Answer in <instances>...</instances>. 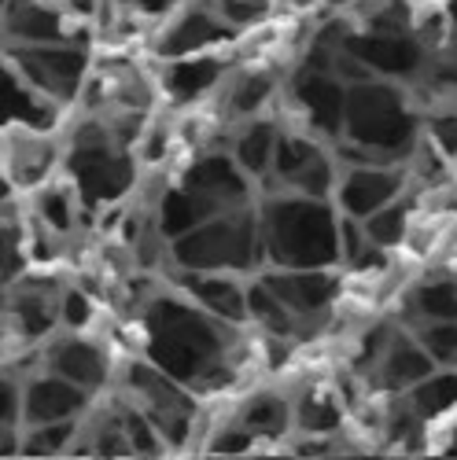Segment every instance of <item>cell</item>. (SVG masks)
Returning a JSON list of instances; mask_svg holds the SVG:
<instances>
[{"instance_id":"6","label":"cell","mask_w":457,"mask_h":460,"mask_svg":"<svg viewBox=\"0 0 457 460\" xmlns=\"http://www.w3.org/2000/svg\"><path fill=\"white\" fill-rule=\"evenodd\" d=\"M343 129H347L351 144L372 151V155H384L413 137V119L388 85L358 82L343 96Z\"/></svg>"},{"instance_id":"20","label":"cell","mask_w":457,"mask_h":460,"mask_svg":"<svg viewBox=\"0 0 457 460\" xmlns=\"http://www.w3.org/2000/svg\"><path fill=\"white\" fill-rule=\"evenodd\" d=\"M221 78H225V63H221L218 56L196 52V56H177V59H170V66H166V74H163V89H166L174 100H196V96H203L207 89H214Z\"/></svg>"},{"instance_id":"13","label":"cell","mask_w":457,"mask_h":460,"mask_svg":"<svg viewBox=\"0 0 457 460\" xmlns=\"http://www.w3.org/2000/svg\"><path fill=\"white\" fill-rule=\"evenodd\" d=\"M225 41H233V26L221 22L211 8H188L166 22L156 49L163 59H177V56L207 52V49L225 45Z\"/></svg>"},{"instance_id":"30","label":"cell","mask_w":457,"mask_h":460,"mask_svg":"<svg viewBox=\"0 0 457 460\" xmlns=\"http://www.w3.org/2000/svg\"><path fill=\"white\" fill-rule=\"evenodd\" d=\"M362 233H365V240L376 243V247H395V243H402V236H406V210H402L395 199L384 203L380 210L365 214Z\"/></svg>"},{"instance_id":"10","label":"cell","mask_w":457,"mask_h":460,"mask_svg":"<svg viewBox=\"0 0 457 460\" xmlns=\"http://www.w3.org/2000/svg\"><path fill=\"white\" fill-rule=\"evenodd\" d=\"M89 391L74 387L70 379L37 368V376H22V402H19V428L56 424V420H78L89 409Z\"/></svg>"},{"instance_id":"23","label":"cell","mask_w":457,"mask_h":460,"mask_svg":"<svg viewBox=\"0 0 457 460\" xmlns=\"http://www.w3.org/2000/svg\"><path fill=\"white\" fill-rule=\"evenodd\" d=\"M237 424L251 435V438H270V435H284L291 424V402L277 391H258L244 402Z\"/></svg>"},{"instance_id":"35","label":"cell","mask_w":457,"mask_h":460,"mask_svg":"<svg viewBox=\"0 0 457 460\" xmlns=\"http://www.w3.org/2000/svg\"><path fill=\"white\" fill-rule=\"evenodd\" d=\"M221 22H228L233 30L240 26H255L265 19V12H270V0H211L207 4Z\"/></svg>"},{"instance_id":"33","label":"cell","mask_w":457,"mask_h":460,"mask_svg":"<svg viewBox=\"0 0 457 460\" xmlns=\"http://www.w3.org/2000/svg\"><path fill=\"white\" fill-rule=\"evenodd\" d=\"M421 347L435 365L457 368V321H425Z\"/></svg>"},{"instance_id":"44","label":"cell","mask_w":457,"mask_h":460,"mask_svg":"<svg viewBox=\"0 0 457 460\" xmlns=\"http://www.w3.org/2000/svg\"><path fill=\"white\" fill-rule=\"evenodd\" d=\"M450 15H453V26H457V0H453V4H450Z\"/></svg>"},{"instance_id":"39","label":"cell","mask_w":457,"mask_h":460,"mask_svg":"<svg viewBox=\"0 0 457 460\" xmlns=\"http://www.w3.org/2000/svg\"><path fill=\"white\" fill-rule=\"evenodd\" d=\"M244 449H255V438L237 424V428H225L214 442H211V453H244Z\"/></svg>"},{"instance_id":"36","label":"cell","mask_w":457,"mask_h":460,"mask_svg":"<svg viewBox=\"0 0 457 460\" xmlns=\"http://www.w3.org/2000/svg\"><path fill=\"white\" fill-rule=\"evenodd\" d=\"M93 321V302L82 288H63L59 291V324L67 332H82Z\"/></svg>"},{"instance_id":"38","label":"cell","mask_w":457,"mask_h":460,"mask_svg":"<svg viewBox=\"0 0 457 460\" xmlns=\"http://www.w3.org/2000/svg\"><path fill=\"white\" fill-rule=\"evenodd\" d=\"M432 144L446 159L457 155V111H446V114H435L432 119Z\"/></svg>"},{"instance_id":"25","label":"cell","mask_w":457,"mask_h":460,"mask_svg":"<svg viewBox=\"0 0 457 460\" xmlns=\"http://www.w3.org/2000/svg\"><path fill=\"white\" fill-rule=\"evenodd\" d=\"M247 321H255V324H262L270 335H295V328H299V321H295V314L288 310V305L265 288L262 280L258 284H251L247 288Z\"/></svg>"},{"instance_id":"9","label":"cell","mask_w":457,"mask_h":460,"mask_svg":"<svg viewBox=\"0 0 457 460\" xmlns=\"http://www.w3.org/2000/svg\"><path fill=\"white\" fill-rule=\"evenodd\" d=\"M63 159V147L56 144L52 129L15 122L0 129V170L8 173L15 191H37L52 181Z\"/></svg>"},{"instance_id":"14","label":"cell","mask_w":457,"mask_h":460,"mask_svg":"<svg viewBox=\"0 0 457 460\" xmlns=\"http://www.w3.org/2000/svg\"><path fill=\"white\" fill-rule=\"evenodd\" d=\"M258 280L288 305L295 321L325 314L328 302L336 298V280L325 270H273V273H262Z\"/></svg>"},{"instance_id":"3","label":"cell","mask_w":457,"mask_h":460,"mask_svg":"<svg viewBox=\"0 0 457 460\" xmlns=\"http://www.w3.org/2000/svg\"><path fill=\"white\" fill-rule=\"evenodd\" d=\"M59 166H67L70 188L85 207H111L137 184V159L130 144L103 119H85L74 126Z\"/></svg>"},{"instance_id":"45","label":"cell","mask_w":457,"mask_h":460,"mask_svg":"<svg viewBox=\"0 0 457 460\" xmlns=\"http://www.w3.org/2000/svg\"><path fill=\"white\" fill-rule=\"evenodd\" d=\"M4 8H8V0H0V15H4Z\"/></svg>"},{"instance_id":"26","label":"cell","mask_w":457,"mask_h":460,"mask_svg":"<svg viewBox=\"0 0 457 460\" xmlns=\"http://www.w3.org/2000/svg\"><path fill=\"white\" fill-rule=\"evenodd\" d=\"M409 391H413L409 405L421 420L443 416V412H450L457 405V372H432L421 383H413Z\"/></svg>"},{"instance_id":"29","label":"cell","mask_w":457,"mask_h":460,"mask_svg":"<svg viewBox=\"0 0 457 460\" xmlns=\"http://www.w3.org/2000/svg\"><path fill=\"white\" fill-rule=\"evenodd\" d=\"M291 424L302 431V435H332L339 431L343 424V412L336 402L321 398V394H307L295 409H291Z\"/></svg>"},{"instance_id":"19","label":"cell","mask_w":457,"mask_h":460,"mask_svg":"<svg viewBox=\"0 0 457 460\" xmlns=\"http://www.w3.org/2000/svg\"><path fill=\"white\" fill-rule=\"evenodd\" d=\"M399 173L380 170V166H351L339 184V203L351 217H365L395 199Z\"/></svg>"},{"instance_id":"16","label":"cell","mask_w":457,"mask_h":460,"mask_svg":"<svg viewBox=\"0 0 457 460\" xmlns=\"http://www.w3.org/2000/svg\"><path fill=\"white\" fill-rule=\"evenodd\" d=\"M343 49L358 56L372 74H409L421 66V49L402 33H343Z\"/></svg>"},{"instance_id":"40","label":"cell","mask_w":457,"mask_h":460,"mask_svg":"<svg viewBox=\"0 0 457 460\" xmlns=\"http://www.w3.org/2000/svg\"><path fill=\"white\" fill-rule=\"evenodd\" d=\"M421 173L425 177H439L443 173V159H439V151H435V144L432 140H421Z\"/></svg>"},{"instance_id":"7","label":"cell","mask_w":457,"mask_h":460,"mask_svg":"<svg viewBox=\"0 0 457 460\" xmlns=\"http://www.w3.org/2000/svg\"><path fill=\"white\" fill-rule=\"evenodd\" d=\"M126 391L130 402L148 416V424L159 431L163 446H184L196 424L193 391L181 387L166 372H159L151 361H133L126 368Z\"/></svg>"},{"instance_id":"18","label":"cell","mask_w":457,"mask_h":460,"mask_svg":"<svg viewBox=\"0 0 457 460\" xmlns=\"http://www.w3.org/2000/svg\"><path fill=\"white\" fill-rule=\"evenodd\" d=\"M295 96L299 103L307 107L314 129L336 137L343 133V82H336L328 70H307L302 78L295 82Z\"/></svg>"},{"instance_id":"17","label":"cell","mask_w":457,"mask_h":460,"mask_svg":"<svg viewBox=\"0 0 457 460\" xmlns=\"http://www.w3.org/2000/svg\"><path fill=\"white\" fill-rule=\"evenodd\" d=\"M15 122L52 129L56 107L45 103L37 93H30V89L22 85V78L15 74V66L8 63V56L0 52V129H8V126H15Z\"/></svg>"},{"instance_id":"43","label":"cell","mask_w":457,"mask_h":460,"mask_svg":"<svg viewBox=\"0 0 457 460\" xmlns=\"http://www.w3.org/2000/svg\"><path fill=\"white\" fill-rule=\"evenodd\" d=\"M8 284H12V277L0 273V302H4V295H8Z\"/></svg>"},{"instance_id":"24","label":"cell","mask_w":457,"mask_h":460,"mask_svg":"<svg viewBox=\"0 0 457 460\" xmlns=\"http://www.w3.org/2000/svg\"><path fill=\"white\" fill-rule=\"evenodd\" d=\"M33 210L41 225L56 236H67L74 221H78V191L67 184H41L33 191Z\"/></svg>"},{"instance_id":"1","label":"cell","mask_w":457,"mask_h":460,"mask_svg":"<svg viewBox=\"0 0 457 460\" xmlns=\"http://www.w3.org/2000/svg\"><path fill=\"white\" fill-rule=\"evenodd\" d=\"M233 328L237 324L200 310L193 298L156 295L144 305V358L188 391H214L233 383Z\"/></svg>"},{"instance_id":"21","label":"cell","mask_w":457,"mask_h":460,"mask_svg":"<svg viewBox=\"0 0 457 460\" xmlns=\"http://www.w3.org/2000/svg\"><path fill=\"white\" fill-rule=\"evenodd\" d=\"M380 372H384L388 387L402 391V387L421 383L425 376H432L435 372V361L425 354L421 342H413L406 335H391V342L384 347V365H380Z\"/></svg>"},{"instance_id":"2","label":"cell","mask_w":457,"mask_h":460,"mask_svg":"<svg viewBox=\"0 0 457 460\" xmlns=\"http://www.w3.org/2000/svg\"><path fill=\"white\" fill-rule=\"evenodd\" d=\"M262 254H270L277 270H325L339 258L336 217L325 199L281 196L258 214Z\"/></svg>"},{"instance_id":"42","label":"cell","mask_w":457,"mask_h":460,"mask_svg":"<svg viewBox=\"0 0 457 460\" xmlns=\"http://www.w3.org/2000/svg\"><path fill=\"white\" fill-rule=\"evenodd\" d=\"M15 196H19V191L12 188V181H8V173H4V170H0V203H12Z\"/></svg>"},{"instance_id":"4","label":"cell","mask_w":457,"mask_h":460,"mask_svg":"<svg viewBox=\"0 0 457 460\" xmlns=\"http://www.w3.org/2000/svg\"><path fill=\"white\" fill-rule=\"evenodd\" d=\"M174 261L181 270L196 273H247L258 270L262 236H258V214L247 207L214 214L196 228L174 236Z\"/></svg>"},{"instance_id":"32","label":"cell","mask_w":457,"mask_h":460,"mask_svg":"<svg viewBox=\"0 0 457 460\" xmlns=\"http://www.w3.org/2000/svg\"><path fill=\"white\" fill-rule=\"evenodd\" d=\"M413 310L425 314V321H457V284H421Z\"/></svg>"},{"instance_id":"5","label":"cell","mask_w":457,"mask_h":460,"mask_svg":"<svg viewBox=\"0 0 457 460\" xmlns=\"http://www.w3.org/2000/svg\"><path fill=\"white\" fill-rule=\"evenodd\" d=\"M8 56L15 74L30 93H37L56 111L74 103L82 96V85L89 78V52L74 41H56V45H0Z\"/></svg>"},{"instance_id":"31","label":"cell","mask_w":457,"mask_h":460,"mask_svg":"<svg viewBox=\"0 0 457 460\" xmlns=\"http://www.w3.org/2000/svg\"><path fill=\"white\" fill-rule=\"evenodd\" d=\"M318 155V144L307 140V137H277V147H273V173L281 177V184H288L302 166H307L310 159Z\"/></svg>"},{"instance_id":"15","label":"cell","mask_w":457,"mask_h":460,"mask_svg":"<svg viewBox=\"0 0 457 460\" xmlns=\"http://www.w3.org/2000/svg\"><path fill=\"white\" fill-rule=\"evenodd\" d=\"M181 288L193 298L200 310L228 321V324H244L247 321V291L233 280V273H196V270H181Z\"/></svg>"},{"instance_id":"37","label":"cell","mask_w":457,"mask_h":460,"mask_svg":"<svg viewBox=\"0 0 457 460\" xmlns=\"http://www.w3.org/2000/svg\"><path fill=\"white\" fill-rule=\"evenodd\" d=\"M19 402H22V376L0 365V424L19 428Z\"/></svg>"},{"instance_id":"22","label":"cell","mask_w":457,"mask_h":460,"mask_svg":"<svg viewBox=\"0 0 457 460\" xmlns=\"http://www.w3.org/2000/svg\"><path fill=\"white\" fill-rule=\"evenodd\" d=\"M277 126L265 119H247V126L240 129L237 144H233V163L247 173V177H265L273 166V147H277Z\"/></svg>"},{"instance_id":"11","label":"cell","mask_w":457,"mask_h":460,"mask_svg":"<svg viewBox=\"0 0 457 460\" xmlns=\"http://www.w3.org/2000/svg\"><path fill=\"white\" fill-rule=\"evenodd\" d=\"M41 368L70 379L74 387H82L89 394H96L107 376H111V361L103 354V347H96V342L82 339L78 332H70L63 339H45L41 342Z\"/></svg>"},{"instance_id":"34","label":"cell","mask_w":457,"mask_h":460,"mask_svg":"<svg viewBox=\"0 0 457 460\" xmlns=\"http://www.w3.org/2000/svg\"><path fill=\"white\" fill-rule=\"evenodd\" d=\"M22 270V225L12 217V203H0V273Z\"/></svg>"},{"instance_id":"8","label":"cell","mask_w":457,"mask_h":460,"mask_svg":"<svg viewBox=\"0 0 457 460\" xmlns=\"http://www.w3.org/2000/svg\"><path fill=\"white\" fill-rule=\"evenodd\" d=\"M59 284L45 277H12L0 302V328L19 347H41L59 324Z\"/></svg>"},{"instance_id":"12","label":"cell","mask_w":457,"mask_h":460,"mask_svg":"<svg viewBox=\"0 0 457 460\" xmlns=\"http://www.w3.org/2000/svg\"><path fill=\"white\" fill-rule=\"evenodd\" d=\"M70 41L67 15L49 0H8L0 15V45H56Z\"/></svg>"},{"instance_id":"28","label":"cell","mask_w":457,"mask_h":460,"mask_svg":"<svg viewBox=\"0 0 457 460\" xmlns=\"http://www.w3.org/2000/svg\"><path fill=\"white\" fill-rule=\"evenodd\" d=\"M270 96H273L270 74H240V78L228 85V114H233V119H255Z\"/></svg>"},{"instance_id":"41","label":"cell","mask_w":457,"mask_h":460,"mask_svg":"<svg viewBox=\"0 0 457 460\" xmlns=\"http://www.w3.org/2000/svg\"><path fill=\"white\" fill-rule=\"evenodd\" d=\"M133 8H140L144 15H163V12H170L174 8V0H130Z\"/></svg>"},{"instance_id":"27","label":"cell","mask_w":457,"mask_h":460,"mask_svg":"<svg viewBox=\"0 0 457 460\" xmlns=\"http://www.w3.org/2000/svg\"><path fill=\"white\" fill-rule=\"evenodd\" d=\"M19 453H67L74 435H78V420H56V424H37V428H19Z\"/></svg>"}]
</instances>
